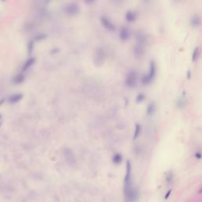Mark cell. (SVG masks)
<instances>
[{"label": "cell", "instance_id": "6", "mask_svg": "<svg viewBox=\"0 0 202 202\" xmlns=\"http://www.w3.org/2000/svg\"><path fill=\"white\" fill-rule=\"evenodd\" d=\"M157 110V106L155 102H150L149 104L147 105V108H146V115L148 117H152L154 115L155 111Z\"/></svg>", "mask_w": 202, "mask_h": 202}, {"label": "cell", "instance_id": "2", "mask_svg": "<svg viewBox=\"0 0 202 202\" xmlns=\"http://www.w3.org/2000/svg\"><path fill=\"white\" fill-rule=\"evenodd\" d=\"M138 81V74L135 70H130L126 75L125 83L129 88H133L137 85Z\"/></svg>", "mask_w": 202, "mask_h": 202}, {"label": "cell", "instance_id": "18", "mask_svg": "<svg viewBox=\"0 0 202 202\" xmlns=\"http://www.w3.org/2000/svg\"><path fill=\"white\" fill-rule=\"evenodd\" d=\"M47 34L46 33H38L34 37V39L36 41H39V40H43V39H45L47 38Z\"/></svg>", "mask_w": 202, "mask_h": 202}, {"label": "cell", "instance_id": "21", "mask_svg": "<svg viewBox=\"0 0 202 202\" xmlns=\"http://www.w3.org/2000/svg\"><path fill=\"white\" fill-rule=\"evenodd\" d=\"M171 193H172V190H171V189L168 190V191L166 192L165 194H164V196H163V199L166 200V201L169 199V197H170V195H171Z\"/></svg>", "mask_w": 202, "mask_h": 202}, {"label": "cell", "instance_id": "25", "mask_svg": "<svg viewBox=\"0 0 202 202\" xmlns=\"http://www.w3.org/2000/svg\"><path fill=\"white\" fill-rule=\"evenodd\" d=\"M2 117H3V116H2V115L0 114V121H1V119H2Z\"/></svg>", "mask_w": 202, "mask_h": 202}, {"label": "cell", "instance_id": "5", "mask_svg": "<svg viewBox=\"0 0 202 202\" xmlns=\"http://www.w3.org/2000/svg\"><path fill=\"white\" fill-rule=\"evenodd\" d=\"M100 21L102 25H103L105 29H107L108 30V31L112 32V31H115V26L113 22H112L109 18H107V17H101Z\"/></svg>", "mask_w": 202, "mask_h": 202}, {"label": "cell", "instance_id": "9", "mask_svg": "<svg viewBox=\"0 0 202 202\" xmlns=\"http://www.w3.org/2000/svg\"><path fill=\"white\" fill-rule=\"evenodd\" d=\"M190 25L192 26L193 28H197L199 27L201 23V17H199V15L197 14H193L190 18Z\"/></svg>", "mask_w": 202, "mask_h": 202}, {"label": "cell", "instance_id": "20", "mask_svg": "<svg viewBox=\"0 0 202 202\" xmlns=\"http://www.w3.org/2000/svg\"><path fill=\"white\" fill-rule=\"evenodd\" d=\"M34 42H33V40H31V41H29V44H28V52H29V53H32V50H33V47H34Z\"/></svg>", "mask_w": 202, "mask_h": 202}, {"label": "cell", "instance_id": "15", "mask_svg": "<svg viewBox=\"0 0 202 202\" xmlns=\"http://www.w3.org/2000/svg\"><path fill=\"white\" fill-rule=\"evenodd\" d=\"M112 161L115 164H117V165L120 164L122 161V155H121L120 153H116L112 157Z\"/></svg>", "mask_w": 202, "mask_h": 202}, {"label": "cell", "instance_id": "19", "mask_svg": "<svg viewBox=\"0 0 202 202\" xmlns=\"http://www.w3.org/2000/svg\"><path fill=\"white\" fill-rule=\"evenodd\" d=\"M145 99V95L143 93H140L138 94V96H137V97H136V101H137L138 103H140V102L144 101Z\"/></svg>", "mask_w": 202, "mask_h": 202}, {"label": "cell", "instance_id": "7", "mask_svg": "<svg viewBox=\"0 0 202 202\" xmlns=\"http://www.w3.org/2000/svg\"><path fill=\"white\" fill-rule=\"evenodd\" d=\"M119 37L122 40L126 41L130 37V31L127 27H122L119 32Z\"/></svg>", "mask_w": 202, "mask_h": 202}, {"label": "cell", "instance_id": "23", "mask_svg": "<svg viewBox=\"0 0 202 202\" xmlns=\"http://www.w3.org/2000/svg\"><path fill=\"white\" fill-rule=\"evenodd\" d=\"M4 101H5V99H2V100H0V106L3 104V103H4Z\"/></svg>", "mask_w": 202, "mask_h": 202}, {"label": "cell", "instance_id": "4", "mask_svg": "<svg viewBox=\"0 0 202 202\" xmlns=\"http://www.w3.org/2000/svg\"><path fill=\"white\" fill-rule=\"evenodd\" d=\"M104 56H105V53H104V49L101 47L97 48L96 53H95V58H94L95 63H96L97 65L102 64L104 60Z\"/></svg>", "mask_w": 202, "mask_h": 202}, {"label": "cell", "instance_id": "11", "mask_svg": "<svg viewBox=\"0 0 202 202\" xmlns=\"http://www.w3.org/2000/svg\"><path fill=\"white\" fill-rule=\"evenodd\" d=\"M35 62H36V58L34 57H31V58H29V59L25 61V62L23 65L22 69L23 71H26L27 69H29L30 67H32V65L34 64Z\"/></svg>", "mask_w": 202, "mask_h": 202}, {"label": "cell", "instance_id": "1", "mask_svg": "<svg viewBox=\"0 0 202 202\" xmlns=\"http://www.w3.org/2000/svg\"><path fill=\"white\" fill-rule=\"evenodd\" d=\"M157 73V66L155 61L152 60L149 63L148 72L146 74H144L141 78V83L144 85H149L155 80Z\"/></svg>", "mask_w": 202, "mask_h": 202}, {"label": "cell", "instance_id": "13", "mask_svg": "<svg viewBox=\"0 0 202 202\" xmlns=\"http://www.w3.org/2000/svg\"><path fill=\"white\" fill-rule=\"evenodd\" d=\"M25 75H24L22 73H20V74H17V75H15V76L14 77V78H13V82H14V84L17 85L21 84V83L25 81Z\"/></svg>", "mask_w": 202, "mask_h": 202}, {"label": "cell", "instance_id": "8", "mask_svg": "<svg viewBox=\"0 0 202 202\" xmlns=\"http://www.w3.org/2000/svg\"><path fill=\"white\" fill-rule=\"evenodd\" d=\"M126 20L128 22H133L138 18V14L134 10H128L126 13Z\"/></svg>", "mask_w": 202, "mask_h": 202}, {"label": "cell", "instance_id": "3", "mask_svg": "<svg viewBox=\"0 0 202 202\" xmlns=\"http://www.w3.org/2000/svg\"><path fill=\"white\" fill-rule=\"evenodd\" d=\"M64 11L69 16H74L78 14L79 6L76 3H69L65 6Z\"/></svg>", "mask_w": 202, "mask_h": 202}, {"label": "cell", "instance_id": "14", "mask_svg": "<svg viewBox=\"0 0 202 202\" xmlns=\"http://www.w3.org/2000/svg\"><path fill=\"white\" fill-rule=\"evenodd\" d=\"M186 99L182 96L178 99L177 102H176V106L178 108H183L186 106Z\"/></svg>", "mask_w": 202, "mask_h": 202}, {"label": "cell", "instance_id": "10", "mask_svg": "<svg viewBox=\"0 0 202 202\" xmlns=\"http://www.w3.org/2000/svg\"><path fill=\"white\" fill-rule=\"evenodd\" d=\"M174 180H175V175H174V172L172 170H169L167 174H166L165 177V182L167 186H170L173 184L174 183Z\"/></svg>", "mask_w": 202, "mask_h": 202}, {"label": "cell", "instance_id": "22", "mask_svg": "<svg viewBox=\"0 0 202 202\" xmlns=\"http://www.w3.org/2000/svg\"><path fill=\"white\" fill-rule=\"evenodd\" d=\"M190 77H191V71H190V70H188L187 71V78L190 79Z\"/></svg>", "mask_w": 202, "mask_h": 202}, {"label": "cell", "instance_id": "17", "mask_svg": "<svg viewBox=\"0 0 202 202\" xmlns=\"http://www.w3.org/2000/svg\"><path fill=\"white\" fill-rule=\"evenodd\" d=\"M140 132H141V126H140V124H136L134 133H133V139H134V140H136V139L140 136Z\"/></svg>", "mask_w": 202, "mask_h": 202}, {"label": "cell", "instance_id": "24", "mask_svg": "<svg viewBox=\"0 0 202 202\" xmlns=\"http://www.w3.org/2000/svg\"><path fill=\"white\" fill-rule=\"evenodd\" d=\"M198 193L199 194H202V186L199 189V190H198Z\"/></svg>", "mask_w": 202, "mask_h": 202}, {"label": "cell", "instance_id": "12", "mask_svg": "<svg viewBox=\"0 0 202 202\" xmlns=\"http://www.w3.org/2000/svg\"><path fill=\"white\" fill-rule=\"evenodd\" d=\"M23 97V95L21 93H14L11 95V96L9 97L8 99V101L11 103V104H15V103H17L19 102Z\"/></svg>", "mask_w": 202, "mask_h": 202}, {"label": "cell", "instance_id": "16", "mask_svg": "<svg viewBox=\"0 0 202 202\" xmlns=\"http://www.w3.org/2000/svg\"><path fill=\"white\" fill-rule=\"evenodd\" d=\"M200 55V48L198 47H196L194 50L193 51L192 53V62H196Z\"/></svg>", "mask_w": 202, "mask_h": 202}]
</instances>
